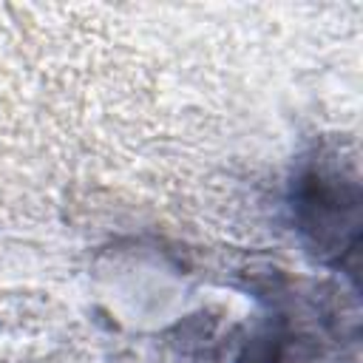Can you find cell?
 I'll use <instances>...</instances> for the list:
<instances>
[{
    "instance_id": "cell-1",
    "label": "cell",
    "mask_w": 363,
    "mask_h": 363,
    "mask_svg": "<svg viewBox=\"0 0 363 363\" xmlns=\"http://www.w3.org/2000/svg\"><path fill=\"white\" fill-rule=\"evenodd\" d=\"M295 221L306 235L309 247L337 267H343V255L354 258L357 252V182L354 176H343L337 170L312 167L295 184Z\"/></svg>"
}]
</instances>
